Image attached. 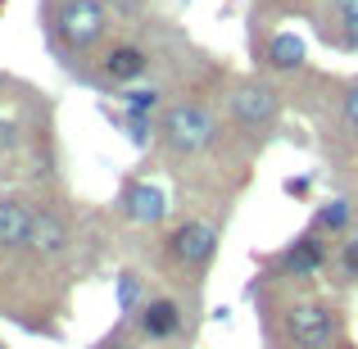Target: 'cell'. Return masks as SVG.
<instances>
[{"instance_id":"6da1fadb","label":"cell","mask_w":358,"mask_h":349,"mask_svg":"<svg viewBox=\"0 0 358 349\" xmlns=\"http://www.w3.org/2000/svg\"><path fill=\"white\" fill-rule=\"evenodd\" d=\"M159 136L173 155H200V150L213 145L218 136V118L200 105V100H177V105L164 109L159 118Z\"/></svg>"},{"instance_id":"7a4b0ae2","label":"cell","mask_w":358,"mask_h":349,"mask_svg":"<svg viewBox=\"0 0 358 349\" xmlns=\"http://www.w3.org/2000/svg\"><path fill=\"white\" fill-rule=\"evenodd\" d=\"M281 327H286V341L295 349H331L341 341V313H336V304H322V299L290 304Z\"/></svg>"},{"instance_id":"3957f363","label":"cell","mask_w":358,"mask_h":349,"mask_svg":"<svg viewBox=\"0 0 358 349\" xmlns=\"http://www.w3.org/2000/svg\"><path fill=\"white\" fill-rule=\"evenodd\" d=\"M109 14L100 0H64L59 14H55V32L69 50H91V45L105 36Z\"/></svg>"},{"instance_id":"277c9868","label":"cell","mask_w":358,"mask_h":349,"mask_svg":"<svg viewBox=\"0 0 358 349\" xmlns=\"http://www.w3.org/2000/svg\"><path fill=\"white\" fill-rule=\"evenodd\" d=\"M231 118H236L245 131H268L272 122L281 118V96L268 82H241V87L231 91Z\"/></svg>"},{"instance_id":"5b68a950","label":"cell","mask_w":358,"mask_h":349,"mask_svg":"<svg viewBox=\"0 0 358 349\" xmlns=\"http://www.w3.org/2000/svg\"><path fill=\"white\" fill-rule=\"evenodd\" d=\"M168 250H173V259L182 268H204L213 259V250H218V227L200 222V218H186L182 227H173V236H168Z\"/></svg>"},{"instance_id":"8992f818","label":"cell","mask_w":358,"mask_h":349,"mask_svg":"<svg viewBox=\"0 0 358 349\" xmlns=\"http://www.w3.org/2000/svg\"><path fill=\"white\" fill-rule=\"evenodd\" d=\"M277 268H281V277H313V272H322L327 268V241H322V232L295 236V241L277 254Z\"/></svg>"},{"instance_id":"52a82bcc","label":"cell","mask_w":358,"mask_h":349,"mask_svg":"<svg viewBox=\"0 0 358 349\" xmlns=\"http://www.w3.org/2000/svg\"><path fill=\"white\" fill-rule=\"evenodd\" d=\"M136 332L145 336V341H173L177 332H182V304L168 295L159 299H145L136 313Z\"/></svg>"},{"instance_id":"ba28073f","label":"cell","mask_w":358,"mask_h":349,"mask_svg":"<svg viewBox=\"0 0 358 349\" xmlns=\"http://www.w3.org/2000/svg\"><path fill=\"white\" fill-rule=\"evenodd\" d=\"M122 213H127L131 222H141V227L164 222V213H168L164 186H155V182H131L127 191H122Z\"/></svg>"},{"instance_id":"9c48e42d","label":"cell","mask_w":358,"mask_h":349,"mask_svg":"<svg viewBox=\"0 0 358 349\" xmlns=\"http://www.w3.org/2000/svg\"><path fill=\"white\" fill-rule=\"evenodd\" d=\"M32 218L36 209H27L18 195H0V250H23L32 241Z\"/></svg>"},{"instance_id":"30bf717a","label":"cell","mask_w":358,"mask_h":349,"mask_svg":"<svg viewBox=\"0 0 358 349\" xmlns=\"http://www.w3.org/2000/svg\"><path fill=\"white\" fill-rule=\"evenodd\" d=\"M150 69V55L141 50V45H114V50L100 59V73H105L114 87H131V82H141Z\"/></svg>"},{"instance_id":"8fae6325","label":"cell","mask_w":358,"mask_h":349,"mask_svg":"<svg viewBox=\"0 0 358 349\" xmlns=\"http://www.w3.org/2000/svg\"><path fill=\"white\" fill-rule=\"evenodd\" d=\"M32 245L36 254H45V259H55V254H64L69 250V222L59 218L55 209H36V218H32Z\"/></svg>"},{"instance_id":"7c38bea8","label":"cell","mask_w":358,"mask_h":349,"mask_svg":"<svg viewBox=\"0 0 358 349\" xmlns=\"http://www.w3.org/2000/svg\"><path fill=\"white\" fill-rule=\"evenodd\" d=\"M268 64H272V69H281V73L304 69V41H299L295 32H277L268 41Z\"/></svg>"},{"instance_id":"4fadbf2b","label":"cell","mask_w":358,"mask_h":349,"mask_svg":"<svg viewBox=\"0 0 358 349\" xmlns=\"http://www.w3.org/2000/svg\"><path fill=\"white\" fill-rule=\"evenodd\" d=\"M159 105H164L159 87H127V91L118 96V109H122V114H141V118H150Z\"/></svg>"},{"instance_id":"5bb4252c","label":"cell","mask_w":358,"mask_h":349,"mask_svg":"<svg viewBox=\"0 0 358 349\" xmlns=\"http://www.w3.org/2000/svg\"><path fill=\"white\" fill-rule=\"evenodd\" d=\"M350 227V200H327L313 218V232H345Z\"/></svg>"},{"instance_id":"9a60e30c","label":"cell","mask_w":358,"mask_h":349,"mask_svg":"<svg viewBox=\"0 0 358 349\" xmlns=\"http://www.w3.org/2000/svg\"><path fill=\"white\" fill-rule=\"evenodd\" d=\"M118 308H122V318L141 313V277L136 272H118Z\"/></svg>"},{"instance_id":"2e32d148","label":"cell","mask_w":358,"mask_h":349,"mask_svg":"<svg viewBox=\"0 0 358 349\" xmlns=\"http://www.w3.org/2000/svg\"><path fill=\"white\" fill-rule=\"evenodd\" d=\"M341 272H345V281H358V236H350V241L341 245Z\"/></svg>"},{"instance_id":"e0dca14e","label":"cell","mask_w":358,"mask_h":349,"mask_svg":"<svg viewBox=\"0 0 358 349\" xmlns=\"http://www.w3.org/2000/svg\"><path fill=\"white\" fill-rule=\"evenodd\" d=\"M345 122H350V127H358V82H350V87H345Z\"/></svg>"},{"instance_id":"ac0fdd59","label":"cell","mask_w":358,"mask_h":349,"mask_svg":"<svg viewBox=\"0 0 358 349\" xmlns=\"http://www.w3.org/2000/svg\"><path fill=\"white\" fill-rule=\"evenodd\" d=\"M331 9L341 14V23H358V0H331Z\"/></svg>"},{"instance_id":"d6986e66","label":"cell","mask_w":358,"mask_h":349,"mask_svg":"<svg viewBox=\"0 0 358 349\" xmlns=\"http://www.w3.org/2000/svg\"><path fill=\"white\" fill-rule=\"evenodd\" d=\"M14 141H18V127H14L9 118H0V150H9Z\"/></svg>"},{"instance_id":"ffe728a7","label":"cell","mask_w":358,"mask_h":349,"mask_svg":"<svg viewBox=\"0 0 358 349\" xmlns=\"http://www.w3.org/2000/svg\"><path fill=\"white\" fill-rule=\"evenodd\" d=\"M308 191V177H290L286 182V195H304Z\"/></svg>"},{"instance_id":"44dd1931","label":"cell","mask_w":358,"mask_h":349,"mask_svg":"<svg viewBox=\"0 0 358 349\" xmlns=\"http://www.w3.org/2000/svg\"><path fill=\"white\" fill-rule=\"evenodd\" d=\"M341 27H345V45L358 50V23H341Z\"/></svg>"},{"instance_id":"7402d4cb","label":"cell","mask_w":358,"mask_h":349,"mask_svg":"<svg viewBox=\"0 0 358 349\" xmlns=\"http://www.w3.org/2000/svg\"><path fill=\"white\" fill-rule=\"evenodd\" d=\"M100 349H131V345H100Z\"/></svg>"}]
</instances>
